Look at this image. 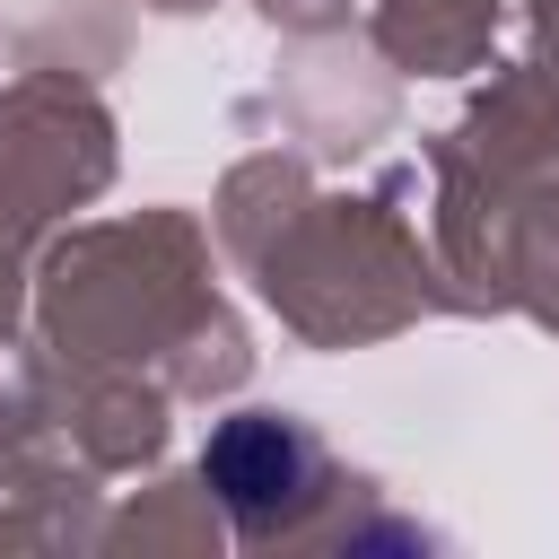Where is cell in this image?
<instances>
[{"label":"cell","instance_id":"6da1fadb","mask_svg":"<svg viewBox=\"0 0 559 559\" xmlns=\"http://www.w3.org/2000/svg\"><path fill=\"white\" fill-rule=\"evenodd\" d=\"M306 472H314L306 437H297L288 419H271V411H236V419L210 437V454H201V480L236 507V524H271L280 507H297Z\"/></svg>","mask_w":559,"mask_h":559}]
</instances>
